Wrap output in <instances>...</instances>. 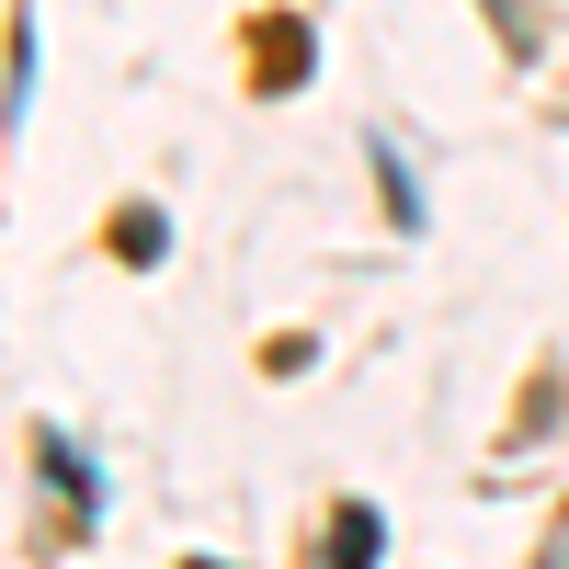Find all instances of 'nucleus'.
<instances>
[{"mask_svg":"<svg viewBox=\"0 0 569 569\" xmlns=\"http://www.w3.org/2000/svg\"><path fill=\"white\" fill-rule=\"evenodd\" d=\"M34 103V23H12V114Z\"/></svg>","mask_w":569,"mask_h":569,"instance_id":"1","label":"nucleus"}]
</instances>
